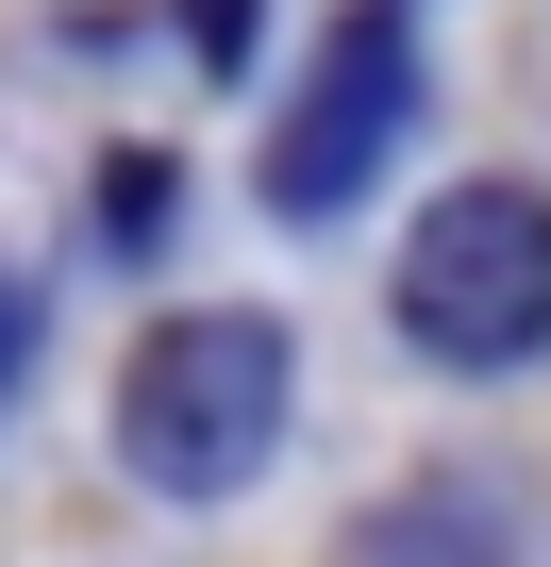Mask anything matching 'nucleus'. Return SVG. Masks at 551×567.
Segmentation results:
<instances>
[{
  "label": "nucleus",
  "instance_id": "20e7f679",
  "mask_svg": "<svg viewBox=\"0 0 551 567\" xmlns=\"http://www.w3.org/2000/svg\"><path fill=\"white\" fill-rule=\"evenodd\" d=\"M351 567H518V550H501V517H484L468 484H418V501H385V517L351 534Z\"/></svg>",
  "mask_w": 551,
  "mask_h": 567
},
{
  "label": "nucleus",
  "instance_id": "7ed1b4c3",
  "mask_svg": "<svg viewBox=\"0 0 551 567\" xmlns=\"http://www.w3.org/2000/svg\"><path fill=\"white\" fill-rule=\"evenodd\" d=\"M401 117H418V0H351L335 51H318L302 101H285V134H267V200H285V217H351V200L385 184Z\"/></svg>",
  "mask_w": 551,
  "mask_h": 567
},
{
  "label": "nucleus",
  "instance_id": "f03ea898",
  "mask_svg": "<svg viewBox=\"0 0 551 567\" xmlns=\"http://www.w3.org/2000/svg\"><path fill=\"white\" fill-rule=\"evenodd\" d=\"M401 334L435 368H468V384L551 351V200L534 184H451L401 234Z\"/></svg>",
  "mask_w": 551,
  "mask_h": 567
},
{
  "label": "nucleus",
  "instance_id": "f257e3e1",
  "mask_svg": "<svg viewBox=\"0 0 551 567\" xmlns=\"http://www.w3.org/2000/svg\"><path fill=\"white\" fill-rule=\"evenodd\" d=\"M285 334L267 318H167L118 384V467L151 501H234L267 451H285Z\"/></svg>",
  "mask_w": 551,
  "mask_h": 567
}]
</instances>
